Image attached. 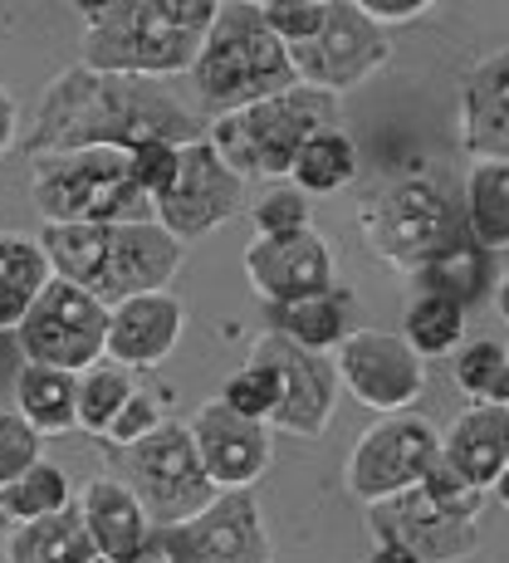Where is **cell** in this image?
Masks as SVG:
<instances>
[{"instance_id":"cell-1","label":"cell","mask_w":509,"mask_h":563,"mask_svg":"<svg viewBox=\"0 0 509 563\" xmlns=\"http://www.w3.org/2000/svg\"><path fill=\"white\" fill-rule=\"evenodd\" d=\"M211 118L197 108H181L162 89L157 79H133V74H99L69 64L54 74L35 103V123L25 133L30 157H59V153H93V147H133L153 143H177L191 147L206 137Z\"/></svg>"},{"instance_id":"cell-2","label":"cell","mask_w":509,"mask_h":563,"mask_svg":"<svg viewBox=\"0 0 509 563\" xmlns=\"http://www.w3.org/2000/svg\"><path fill=\"white\" fill-rule=\"evenodd\" d=\"M215 15L221 0H84L79 64L157 84L171 74H191Z\"/></svg>"},{"instance_id":"cell-3","label":"cell","mask_w":509,"mask_h":563,"mask_svg":"<svg viewBox=\"0 0 509 563\" xmlns=\"http://www.w3.org/2000/svg\"><path fill=\"white\" fill-rule=\"evenodd\" d=\"M40 245H45L54 275L79 285L108 309L167 289L187 260V245L167 225H157V216L113 225H45Z\"/></svg>"},{"instance_id":"cell-4","label":"cell","mask_w":509,"mask_h":563,"mask_svg":"<svg viewBox=\"0 0 509 563\" xmlns=\"http://www.w3.org/2000/svg\"><path fill=\"white\" fill-rule=\"evenodd\" d=\"M295 84V59L259 20V0H221V15H215L197 69H191L197 103L211 118H221L259 99H275Z\"/></svg>"},{"instance_id":"cell-5","label":"cell","mask_w":509,"mask_h":563,"mask_svg":"<svg viewBox=\"0 0 509 563\" xmlns=\"http://www.w3.org/2000/svg\"><path fill=\"white\" fill-rule=\"evenodd\" d=\"M333 113H339L333 93L295 84V89L275 93V99H259L251 108L211 118L206 143L221 153V162L245 187L251 181H289L305 143L323 128H333Z\"/></svg>"},{"instance_id":"cell-6","label":"cell","mask_w":509,"mask_h":563,"mask_svg":"<svg viewBox=\"0 0 509 563\" xmlns=\"http://www.w3.org/2000/svg\"><path fill=\"white\" fill-rule=\"evenodd\" d=\"M367 251L397 275L421 279L446 251L465 241V211L451 201V191L431 177H402L392 187L373 191L357 211Z\"/></svg>"},{"instance_id":"cell-7","label":"cell","mask_w":509,"mask_h":563,"mask_svg":"<svg viewBox=\"0 0 509 563\" xmlns=\"http://www.w3.org/2000/svg\"><path fill=\"white\" fill-rule=\"evenodd\" d=\"M30 197L45 225H113L153 221V201L137 191L133 162L118 147L30 157Z\"/></svg>"},{"instance_id":"cell-8","label":"cell","mask_w":509,"mask_h":563,"mask_svg":"<svg viewBox=\"0 0 509 563\" xmlns=\"http://www.w3.org/2000/svg\"><path fill=\"white\" fill-rule=\"evenodd\" d=\"M118 481L143 500L153 529H181L206 515L225 490H215L197 456V441L187 427H162L137 446L118 451Z\"/></svg>"},{"instance_id":"cell-9","label":"cell","mask_w":509,"mask_h":563,"mask_svg":"<svg viewBox=\"0 0 509 563\" xmlns=\"http://www.w3.org/2000/svg\"><path fill=\"white\" fill-rule=\"evenodd\" d=\"M436 465H441V431L417 411H397V417H377L353 441L348 465H343V485L367 510V505H383L417 490Z\"/></svg>"},{"instance_id":"cell-10","label":"cell","mask_w":509,"mask_h":563,"mask_svg":"<svg viewBox=\"0 0 509 563\" xmlns=\"http://www.w3.org/2000/svg\"><path fill=\"white\" fill-rule=\"evenodd\" d=\"M108 323H113V309L54 275V285L35 299V309L15 329V349L25 363L84 377L89 367L108 363Z\"/></svg>"},{"instance_id":"cell-11","label":"cell","mask_w":509,"mask_h":563,"mask_svg":"<svg viewBox=\"0 0 509 563\" xmlns=\"http://www.w3.org/2000/svg\"><path fill=\"white\" fill-rule=\"evenodd\" d=\"M289 59H295L299 84L343 99V93L363 89L377 69H387L392 40H387L383 25H373V20L363 15L357 0H333L323 35L309 40V45H299V49H289Z\"/></svg>"},{"instance_id":"cell-12","label":"cell","mask_w":509,"mask_h":563,"mask_svg":"<svg viewBox=\"0 0 509 563\" xmlns=\"http://www.w3.org/2000/svg\"><path fill=\"white\" fill-rule=\"evenodd\" d=\"M343 387L363 402L367 411H411L427 387V358L402 339V333H383V329H353L348 339L333 353Z\"/></svg>"},{"instance_id":"cell-13","label":"cell","mask_w":509,"mask_h":563,"mask_svg":"<svg viewBox=\"0 0 509 563\" xmlns=\"http://www.w3.org/2000/svg\"><path fill=\"white\" fill-rule=\"evenodd\" d=\"M241 206H245V181L235 177L221 162V153L201 137V143L181 147V172L153 201V216L181 245H191V241H201V235L221 231L225 221H235Z\"/></svg>"},{"instance_id":"cell-14","label":"cell","mask_w":509,"mask_h":563,"mask_svg":"<svg viewBox=\"0 0 509 563\" xmlns=\"http://www.w3.org/2000/svg\"><path fill=\"white\" fill-rule=\"evenodd\" d=\"M251 358H265L285 377V402L269 417V431H285V437L299 441H319L333 421V407H339L343 377L333 367V353H309L299 343L279 339V333H265V339L251 343Z\"/></svg>"},{"instance_id":"cell-15","label":"cell","mask_w":509,"mask_h":563,"mask_svg":"<svg viewBox=\"0 0 509 563\" xmlns=\"http://www.w3.org/2000/svg\"><path fill=\"white\" fill-rule=\"evenodd\" d=\"M171 563H269L265 515L251 490H225L181 529H157Z\"/></svg>"},{"instance_id":"cell-16","label":"cell","mask_w":509,"mask_h":563,"mask_svg":"<svg viewBox=\"0 0 509 563\" xmlns=\"http://www.w3.org/2000/svg\"><path fill=\"white\" fill-rule=\"evenodd\" d=\"M367 529H373L377 544H397L407 554H417L421 563H461L480 549L475 519L441 510L421 485L397 495V500L367 505Z\"/></svg>"},{"instance_id":"cell-17","label":"cell","mask_w":509,"mask_h":563,"mask_svg":"<svg viewBox=\"0 0 509 563\" xmlns=\"http://www.w3.org/2000/svg\"><path fill=\"white\" fill-rule=\"evenodd\" d=\"M245 279L265 309L295 305V299L329 295L333 279V245L319 231H295V235H255L245 245Z\"/></svg>"},{"instance_id":"cell-18","label":"cell","mask_w":509,"mask_h":563,"mask_svg":"<svg viewBox=\"0 0 509 563\" xmlns=\"http://www.w3.org/2000/svg\"><path fill=\"white\" fill-rule=\"evenodd\" d=\"M187 431L197 441V456L215 490H255L259 475L269 471V456H275L269 451V421L241 417L221 397L201 402Z\"/></svg>"},{"instance_id":"cell-19","label":"cell","mask_w":509,"mask_h":563,"mask_svg":"<svg viewBox=\"0 0 509 563\" xmlns=\"http://www.w3.org/2000/svg\"><path fill=\"white\" fill-rule=\"evenodd\" d=\"M181 329H187V309L171 289L128 299V305L113 309V323H108V363L128 367V373L167 363Z\"/></svg>"},{"instance_id":"cell-20","label":"cell","mask_w":509,"mask_h":563,"mask_svg":"<svg viewBox=\"0 0 509 563\" xmlns=\"http://www.w3.org/2000/svg\"><path fill=\"white\" fill-rule=\"evenodd\" d=\"M79 515H84V525H89V539L99 544L103 563L137 559L157 539V529H153V519H147L143 500H137L118 475H93V481H84Z\"/></svg>"},{"instance_id":"cell-21","label":"cell","mask_w":509,"mask_h":563,"mask_svg":"<svg viewBox=\"0 0 509 563\" xmlns=\"http://www.w3.org/2000/svg\"><path fill=\"white\" fill-rule=\"evenodd\" d=\"M461 137L471 157L509 162V45L485 54L461 84Z\"/></svg>"},{"instance_id":"cell-22","label":"cell","mask_w":509,"mask_h":563,"mask_svg":"<svg viewBox=\"0 0 509 563\" xmlns=\"http://www.w3.org/2000/svg\"><path fill=\"white\" fill-rule=\"evenodd\" d=\"M441 465L475 490H495L509 465V407H465L441 437Z\"/></svg>"},{"instance_id":"cell-23","label":"cell","mask_w":509,"mask_h":563,"mask_svg":"<svg viewBox=\"0 0 509 563\" xmlns=\"http://www.w3.org/2000/svg\"><path fill=\"white\" fill-rule=\"evenodd\" d=\"M269 313V333L299 343L309 353H339V343L348 339V313H353V289L333 285L329 295L295 299V305H275Z\"/></svg>"},{"instance_id":"cell-24","label":"cell","mask_w":509,"mask_h":563,"mask_svg":"<svg viewBox=\"0 0 509 563\" xmlns=\"http://www.w3.org/2000/svg\"><path fill=\"white\" fill-rule=\"evenodd\" d=\"M49 285H54V265L45 245L15 231L0 235V333H15Z\"/></svg>"},{"instance_id":"cell-25","label":"cell","mask_w":509,"mask_h":563,"mask_svg":"<svg viewBox=\"0 0 509 563\" xmlns=\"http://www.w3.org/2000/svg\"><path fill=\"white\" fill-rule=\"evenodd\" d=\"M5 563H103V554L89 539V525H84L79 500H74V510L10 529Z\"/></svg>"},{"instance_id":"cell-26","label":"cell","mask_w":509,"mask_h":563,"mask_svg":"<svg viewBox=\"0 0 509 563\" xmlns=\"http://www.w3.org/2000/svg\"><path fill=\"white\" fill-rule=\"evenodd\" d=\"M15 411L40 437H64L79 427V377L59 367L20 363L15 373Z\"/></svg>"},{"instance_id":"cell-27","label":"cell","mask_w":509,"mask_h":563,"mask_svg":"<svg viewBox=\"0 0 509 563\" xmlns=\"http://www.w3.org/2000/svg\"><path fill=\"white\" fill-rule=\"evenodd\" d=\"M465 231L480 251H509V162L471 157V167H465Z\"/></svg>"},{"instance_id":"cell-28","label":"cell","mask_w":509,"mask_h":563,"mask_svg":"<svg viewBox=\"0 0 509 563\" xmlns=\"http://www.w3.org/2000/svg\"><path fill=\"white\" fill-rule=\"evenodd\" d=\"M353 177H357V143L343 128L313 133L295 162V172H289V181H295L305 197H333V191H343Z\"/></svg>"},{"instance_id":"cell-29","label":"cell","mask_w":509,"mask_h":563,"mask_svg":"<svg viewBox=\"0 0 509 563\" xmlns=\"http://www.w3.org/2000/svg\"><path fill=\"white\" fill-rule=\"evenodd\" d=\"M402 339L421 353V358H446V353H456L461 339H465V305L421 289L402 313Z\"/></svg>"},{"instance_id":"cell-30","label":"cell","mask_w":509,"mask_h":563,"mask_svg":"<svg viewBox=\"0 0 509 563\" xmlns=\"http://www.w3.org/2000/svg\"><path fill=\"white\" fill-rule=\"evenodd\" d=\"M74 500H79V495L69 490V475L54 461H40L35 471L20 475L10 490H0V515H5L10 525H35V519L74 510Z\"/></svg>"},{"instance_id":"cell-31","label":"cell","mask_w":509,"mask_h":563,"mask_svg":"<svg viewBox=\"0 0 509 563\" xmlns=\"http://www.w3.org/2000/svg\"><path fill=\"white\" fill-rule=\"evenodd\" d=\"M456 387L471 407H509V349L495 339L465 343L456 353Z\"/></svg>"},{"instance_id":"cell-32","label":"cell","mask_w":509,"mask_h":563,"mask_svg":"<svg viewBox=\"0 0 509 563\" xmlns=\"http://www.w3.org/2000/svg\"><path fill=\"white\" fill-rule=\"evenodd\" d=\"M137 393L133 373L118 363H99L89 367V373L79 377V431H89V437H108V427H113V417L123 411V402Z\"/></svg>"},{"instance_id":"cell-33","label":"cell","mask_w":509,"mask_h":563,"mask_svg":"<svg viewBox=\"0 0 509 563\" xmlns=\"http://www.w3.org/2000/svg\"><path fill=\"white\" fill-rule=\"evenodd\" d=\"M485 279H490L485 275V251L465 235L456 251H446L427 275H421V285H427L431 295H446V299H456V305L471 309L475 299L485 295Z\"/></svg>"},{"instance_id":"cell-34","label":"cell","mask_w":509,"mask_h":563,"mask_svg":"<svg viewBox=\"0 0 509 563\" xmlns=\"http://www.w3.org/2000/svg\"><path fill=\"white\" fill-rule=\"evenodd\" d=\"M221 402L231 411H241V417H251V421H269L279 411V402H285V377H279L265 358H251L241 373L225 377Z\"/></svg>"},{"instance_id":"cell-35","label":"cell","mask_w":509,"mask_h":563,"mask_svg":"<svg viewBox=\"0 0 509 563\" xmlns=\"http://www.w3.org/2000/svg\"><path fill=\"white\" fill-rule=\"evenodd\" d=\"M333 0H259V20L285 49H299L323 35Z\"/></svg>"},{"instance_id":"cell-36","label":"cell","mask_w":509,"mask_h":563,"mask_svg":"<svg viewBox=\"0 0 509 563\" xmlns=\"http://www.w3.org/2000/svg\"><path fill=\"white\" fill-rule=\"evenodd\" d=\"M40 461H45V437L20 411H0V490H10Z\"/></svg>"},{"instance_id":"cell-37","label":"cell","mask_w":509,"mask_h":563,"mask_svg":"<svg viewBox=\"0 0 509 563\" xmlns=\"http://www.w3.org/2000/svg\"><path fill=\"white\" fill-rule=\"evenodd\" d=\"M251 221H255V235H295V231H313V216H309V197L299 187H275L265 191L255 206H251Z\"/></svg>"},{"instance_id":"cell-38","label":"cell","mask_w":509,"mask_h":563,"mask_svg":"<svg viewBox=\"0 0 509 563\" xmlns=\"http://www.w3.org/2000/svg\"><path fill=\"white\" fill-rule=\"evenodd\" d=\"M128 162H133V181H137V191H143L147 201H157L162 191H167L171 181H177V172H181V147L153 137V143L133 147V153H128Z\"/></svg>"},{"instance_id":"cell-39","label":"cell","mask_w":509,"mask_h":563,"mask_svg":"<svg viewBox=\"0 0 509 563\" xmlns=\"http://www.w3.org/2000/svg\"><path fill=\"white\" fill-rule=\"evenodd\" d=\"M167 421H162V402L147 387H137L133 397L123 402V411L113 417V427H108V446H118V451H128V446H137V441H147L153 431H162Z\"/></svg>"},{"instance_id":"cell-40","label":"cell","mask_w":509,"mask_h":563,"mask_svg":"<svg viewBox=\"0 0 509 563\" xmlns=\"http://www.w3.org/2000/svg\"><path fill=\"white\" fill-rule=\"evenodd\" d=\"M421 490H427L431 500L441 505V510H451V515H461V519H475V515H480V505H485V490L465 485L456 471H446V465H436V471L421 481Z\"/></svg>"},{"instance_id":"cell-41","label":"cell","mask_w":509,"mask_h":563,"mask_svg":"<svg viewBox=\"0 0 509 563\" xmlns=\"http://www.w3.org/2000/svg\"><path fill=\"white\" fill-rule=\"evenodd\" d=\"M363 5V15L373 20V25H411V20H427L431 10V0H357Z\"/></svg>"},{"instance_id":"cell-42","label":"cell","mask_w":509,"mask_h":563,"mask_svg":"<svg viewBox=\"0 0 509 563\" xmlns=\"http://www.w3.org/2000/svg\"><path fill=\"white\" fill-rule=\"evenodd\" d=\"M15 137H20V103H15V93L0 84V157L15 147Z\"/></svg>"},{"instance_id":"cell-43","label":"cell","mask_w":509,"mask_h":563,"mask_svg":"<svg viewBox=\"0 0 509 563\" xmlns=\"http://www.w3.org/2000/svg\"><path fill=\"white\" fill-rule=\"evenodd\" d=\"M367 563H421V559H417V554H407V549H397V544H377Z\"/></svg>"},{"instance_id":"cell-44","label":"cell","mask_w":509,"mask_h":563,"mask_svg":"<svg viewBox=\"0 0 509 563\" xmlns=\"http://www.w3.org/2000/svg\"><path fill=\"white\" fill-rule=\"evenodd\" d=\"M128 563H171V559H167V549H162V539H153V544H147L143 554L128 559Z\"/></svg>"},{"instance_id":"cell-45","label":"cell","mask_w":509,"mask_h":563,"mask_svg":"<svg viewBox=\"0 0 509 563\" xmlns=\"http://www.w3.org/2000/svg\"><path fill=\"white\" fill-rule=\"evenodd\" d=\"M495 313H500V319L509 323V279H500V285H495Z\"/></svg>"},{"instance_id":"cell-46","label":"cell","mask_w":509,"mask_h":563,"mask_svg":"<svg viewBox=\"0 0 509 563\" xmlns=\"http://www.w3.org/2000/svg\"><path fill=\"white\" fill-rule=\"evenodd\" d=\"M495 500H500L505 510H509V465H505V475H500V481H495Z\"/></svg>"}]
</instances>
